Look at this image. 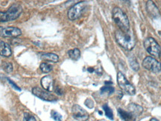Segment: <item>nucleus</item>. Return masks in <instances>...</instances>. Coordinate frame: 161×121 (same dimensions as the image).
<instances>
[{"label": "nucleus", "mask_w": 161, "mask_h": 121, "mask_svg": "<svg viewBox=\"0 0 161 121\" xmlns=\"http://www.w3.org/2000/svg\"><path fill=\"white\" fill-rule=\"evenodd\" d=\"M116 42L120 46L128 51H130L136 45V38L132 31L123 32L117 30L115 33Z\"/></svg>", "instance_id": "nucleus-1"}, {"label": "nucleus", "mask_w": 161, "mask_h": 121, "mask_svg": "<svg viewBox=\"0 0 161 121\" xmlns=\"http://www.w3.org/2000/svg\"><path fill=\"white\" fill-rule=\"evenodd\" d=\"M113 19L119 28L120 31L127 32L130 31V23L126 13L119 8H114L113 10Z\"/></svg>", "instance_id": "nucleus-2"}, {"label": "nucleus", "mask_w": 161, "mask_h": 121, "mask_svg": "<svg viewBox=\"0 0 161 121\" xmlns=\"http://www.w3.org/2000/svg\"><path fill=\"white\" fill-rule=\"evenodd\" d=\"M23 12V8L19 4H14L6 12L0 11V23L17 19Z\"/></svg>", "instance_id": "nucleus-3"}, {"label": "nucleus", "mask_w": 161, "mask_h": 121, "mask_svg": "<svg viewBox=\"0 0 161 121\" xmlns=\"http://www.w3.org/2000/svg\"><path fill=\"white\" fill-rule=\"evenodd\" d=\"M144 47L148 53L151 55L156 56V57H160L161 54V48L160 46L158 45L156 40L152 37H148L144 40L143 42Z\"/></svg>", "instance_id": "nucleus-4"}, {"label": "nucleus", "mask_w": 161, "mask_h": 121, "mask_svg": "<svg viewBox=\"0 0 161 121\" xmlns=\"http://www.w3.org/2000/svg\"><path fill=\"white\" fill-rule=\"evenodd\" d=\"M117 82L121 89L129 95L135 94V88L134 86L126 79V77L122 72L117 74Z\"/></svg>", "instance_id": "nucleus-5"}, {"label": "nucleus", "mask_w": 161, "mask_h": 121, "mask_svg": "<svg viewBox=\"0 0 161 121\" xmlns=\"http://www.w3.org/2000/svg\"><path fill=\"white\" fill-rule=\"evenodd\" d=\"M86 2H80L74 5L68 11V17L70 20H75L80 17L86 8Z\"/></svg>", "instance_id": "nucleus-6"}, {"label": "nucleus", "mask_w": 161, "mask_h": 121, "mask_svg": "<svg viewBox=\"0 0 161 121\" xmlns=\"http://www.w3.org/2000/svg\"><path fill=\"white\" fill-rule=\"evenodd\" d=\"M142 66L146 70L154 72V73H158L161 71V64L160 62L152 57V56H147L142 61Z\"/></svg>", "instance_id": "nucleus-7"}, {"label": "nucleus", "mask_w": 161, "mask_h": 121, "mask_svg": "<svg viewBox=\"0 0 161 121\" xmlns=\"http://www.w3.org/2000/svg\"><path fill=\"white\" fill-rule=\"evenodd\" d=\"M32 93L34 95H35L37 97H39L41 100H46L49 102H55L57 101V97L55 95L50 93V92L45 91L39 87H35L32 88Z\"/></svg>", "instance_id": "nucleus-8"}, {"label": "nucleus", "mask_w": 161, "mask_h": 121, "mask_svg": "<svg viewBox=\"0 0 161 121\" xmlns=\"http://www.w3.org/2000/svg\"><path fill=\"white\" fill-rule=\"evenodd\" d=\"M73 118L78 121H86L89 119V114L79 105H74L72 108Z\"/></svg>", "instance_id": "nucleus-9"}, {"label": "nucleus", "mask_w": 161, "mask_h": 121, "mask_svg": "<svg viewBox=\"0 0 161 121\" xmlns=\"http://www.w3.org/2000/svg\"><path fill=\"white\" fill-rule=\"evenodd\" d=\"M21 34V30L18 28L0 26V37H17Z\"/></svg>", "instance_id": "nucleus-10"}, {"label": "nucleus", "mask_w": 161, "mask_h": 121, "mask_svg": "<svg viewBox=\"0 0 161 121\" xmlns=\"http://www.w3.org/2000/svg\"><path fill=\"white\" fill-rule=\"evenodd\" d=\"M146 10L152 18H158L160 17V13L158 8L152 1H148L146 3Z\"/></svg>", "instance_id": "nucleus-11"}, {"label": "nucleus", "mask_w": 161, "mask_h": 121, "mask_svg": "<svg viewBox=\"0 0 161 121\" xmlns=\"http://www.w3.org/2000/svg\"><path fill=\"white\" fill-rule=\"evenodd\" d=\"M41 86L47 92H52L54 90V80L51 76H45L41 79Z\"/></svg>", "instance_id": "nucleus-12"}, {"label": "nucleus", "mask_w": 161, "mask_h": 121, "mask_svg": "<svg viewBox=\"0 0 161 121\" xmlns=\"http://www.w3.org/2000/svg\"><path fill=\"white\" fill-rule=\"evenodd\" d=\"M118 113L120 118L124 121H136V118L129 111H125L122 108H118Z\"/></svg>", "instance_id": "nucleus-13"}, {"label": "nucleus", "mask_w": 161, "mask_h": 121, "mask_svg": "<svg viewBox=\"0 0 161 121\" xmlns=\"http://www.w3.org/2000/svg\"><path fill=\"white\" fill-rule=\"evenodd\" d=\"M11 54V48L8 44L3 41H0V55L8 57Z\"/></svg>", "instance_id": "nucleus-14"}, {"label": "nucleus", "mask_w": 161, "mask_h": 121, "mask_svg": "<svg viewBox=\"0 0 161 121\" xmlns=\"http://www.w3.org/2000/svg\"><path fill=\"white\" fill-rule=\"evenodd\" d=\"M128 111L131 112L136 118V117L140 116L142 114L143 108H142V106H139V105H136L135 103H130L128 106Z\"/></svg>", "instance_id": "nucleus-15"}, {"label": "nucleus", "mask_w": 161, "mask_h": 121, "mask_svg": "<svg viewBox=\"0 0 161 121\" xmlns=\"http://www.w3.org/2000/svg\"><path fill=\"white\" fill-rule=\"evenodd\" d=\"M41 59L46 61L57 62L58 61V56L55 54L47 53V54H42Z\"/></svg>", "instance_id": "nucleus-16"}, {"label": "nucleus", "mask_w": 161, "mask_h": 121, "mask_svg": "<svg viewBox=\"0 0 161 121\" xmlns=\"http://www.w3.org/2000/svg\"><path fill=\"white\" fill-rule=\"evenodd\" d=\"M68 55H69V56L72 60H77L79 59L80 52L79 51V49H78V48H74V49L69 50V51H68Z\"/></svg>", "instance_id": "nucleus-17"}, {"label": "nucleus", "mask_w": 161, "mask_h": 121, "mask_svg": "<svg viewBox=\"0 0 161 121\" xmlns=\"http://www.w3.org/2000/svg\"><path fill=\"white\" fill-rule=\"evenodd\" d=\"M102 108H103L104 112H105L107 118H108L110 119V120H114V114H113L111 108H110L109 106H108V104H104V106H102Z\"/></svg>", "instance_id": "nucleus-18"}, {"label": "nucleus", "mask_w": 161, "mask_h": 121, "mask_svg": "<svg viewBox=\"0 0 161 121\" xmlns=\"http://www.w3.org/2000/svg\"><path fill=\"white\" fill-rule=\"evenodd\" d=\"M40 68L43 73H49L52 70V66L49 63H46V62H43L40 64Z\"/></svg>", "instance_id": "nucleus-19"}, {"label": "nucleus", "mask_w": 161, "mask_h": 121, "mask_svg": "<svg viewBox=\"0 0 161 121\" xmlns=\"http://www.w3.org/2000/svg\"><path fill=\"white\" fill-rule=\"evenodd\" d=\"M114 91H115V89L112 86H105L101 88V94H108L110 95V94H112L114 93Z\"/></svg>", "instance_id": "nucleus-20"}, {"label": "nucleus", "mask_w": 161, "mask_h": 121, "mask_svg": "<svg viewBox=\"0 0 161 121\" xmlns=\"http://www.w3.org/2000/svg\"><path fill=\"white\" fill-rule=\"evenodd\" d=\"M129 62H130V65L131 66V68H133V70L134 71H137L140 68V66H139V64L137 61H136V58H134V56H131V57L129 58Z\"/></svg>", "instance_id": "nucleus-21"}, {"label": "nucleus", "mask_w": 161, "mask_h": 121, "mask_svg": "<svg viewBox=\"0 0 161 121\" xmlns=\"http://www.w3.org/2000/svg\"><path fill=\"white\" fill-rule=\"evenodd\" d=\"M51 116L55 121H62L61 114L56 112L55 110H52L51 112Z\"/></svg>", "instance_id": "nucleus-22"}, {"label": "nucleus", "mask_w": 161, "mask_h": 121, "mask_svg": "<svg viewBox=\"0 0 161 121\" xmlns=\"http://www.w3.org/2000/svg\"><path fill=\"white\" fill-rule=\"evenodd\" d=\"M3 68L7 73H11L13 71V66H12L11 62H5L3 64Z\"/></svg>", "instance_id": "nucleus-23"}, {"label": "nucleus", "mask_w": 161, "mask_h": 121, "mask_svg": "<svg viewBox=\"0 0 161 121\" xmlns=\"http://www.w3.org/2000/svg\"><path fill=\"white\" fill-rule=\"evenodd\" d=\"M23 121H37V120H36V118L33 115H31V114L27 112H25L24 113Z\"/></svg>", "instance_id": "nucleus-24"}, {"label": "nucleus", "mask_w": 161, "mask_h": 121, "mask_svg": "<svg viewBox=\"0 0 161 121\" xmlns=\"http://www.w3.org/2000/svg\"><path fill=\"white\" fill-rule=\"evenodd\" d=\"M7 80H8V82L10 84H11V86H12V87H13L14 88V89H16V90H17V91H21V88H20L19 86H17V84L15 83L14 82H13L12 81V80H11V79H9V78H7Z\"/></svg>", "instance_id": "nucleus-25"}, {"label": "nucleus", "mask_w": 161, "mask_h": 121, "mask_svg": "<svg viewBox=\"0 0 161 121\" xmlns=\"http://www.w3.org/2000/svg\"><path fill=\"white\" fill-rule=\"evenodd\" d=\"M55 92H56V94H58V95H62V94H63V91L60 89L58 86L56 87V88L55 89Z\"/></svg>", "instance_id": "nucleus-26"}, {"label": "nucleus", "mask_w": 161, "mask_h": 121, "mask_svg": "<svg viewBox=\"0 0 161 121\" xmlns=\"http://www.w3.org/2000/svg\"><path fill=\"white\" fill-rule=\"evenodd\" d=\"M150 121H159L158 119H156V118H152L150 120Z\"/></svg>", "instance_id": "nucleus-27"}, {"label": "nucleus", "mask_w": 161, "mask_h": 121, "mask_svg": "<svg viewBox=\"0 0 161 121\" xmlns=\"http://www.w3.org/2000/svg\"><path fill=\"white\" fill-rule=\"evenodd\" d=\"M88 71H89L90 72H92V71H94V70H93V69H92V68H88Z\"/></svg>", "instance_id": "nucleus-28"}]
</instances>
